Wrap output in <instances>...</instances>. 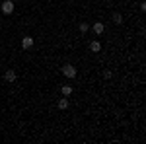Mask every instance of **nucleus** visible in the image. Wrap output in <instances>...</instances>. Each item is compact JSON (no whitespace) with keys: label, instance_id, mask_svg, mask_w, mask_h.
Here are the masks:
<instances>
[{"label":"nucleus","instance_id":"1","mask_svg":"<svg viewBox=\"0 0 146 144\" xmlns=\"http://www.w3.org/2000/svg\"><path fill=\"white\" fill-rule=\"evenodd\" d=\"M0 8H2V12H4L6 16H10L12 12H14V2H12V0H4Z\"/></svg>","mask_w":146,"mask_h":144},{"label":"nucleus","instance_id":"2","mask_svg":"<svg viewBox=\"0 0 146 144\" xmlns=\"http://www.w3.org/2000/svg\"><path fill=\"white\" fill-rule=\"evenodd\" d=\"M62 74L66 78H74L76 76V68L72 66V64H64V66H62Z\"/></svg>","mask_w":146,"mask_h":144},{"label":"nucleus","instance_id":"3","mask_svg":"<svg viewBox=\"0 0 146 144\" xmlns=\"http://www.w3.org/2000/svg\"><path fill=\"white\" fill-rule=\"evenodd\" d=\"M31 47H33V37H23L22 39V49L27 51V49H31Z\"/></svg>","mask_w":146,"mask_h":144},{"label":"nucleus","instance_id":"4","mask_svg":"<svg viewBox=\"0 0 146 144\" xmlns=\"http://www.w3.org/2000/svg\"><path fill=\"white\" fill-rule=\"evenodd\" d=\"M4 80H6V82H10V84H12V82H16V72H14L12 68H10V70H6V74H4Z\"/></svg>","mask_w":146,"mask_h":144},{"label":"nucleus","instance_id":"5","mask_svg":"<svg viewBox=\"0 0 146 144\" xmlns=\"http://www.w3.org/2000/svg\"><path fill=\"white\" fill-rule=\"evenodd\" d=\"M94 31H96L98 35H101L103 31H105V25H103L101 22H96V23H94Z\"/></svg>","mask_w":146,"mask_h":144},{"label":"nucleus","instance_id":"6","mask_svg":"<svg viewBox=\"0 0 146 144\" xmlns=\"http://www.w3.org/2000/svg\"><path fill=\"white\" fill-rule=\"evenodd\" d=\"M90 51H92V53H100V51H101V43H100V41H92V43H90Z\"/></svg>","mask_w":146,"mask_h":144},{"label":"nucleus","instance_id":"7","mask_svg":"<svg viewBox=\"0 0 146 144\" xmlns=\"http://www.w3.org/2000/svg\"><path fill=\"white\" fill-rule=\"evenodd\" d=\"M60 92H62V96H64V98H68V96L72 94V86H62Z\"/></svg>","mask_w":146,"mask_h":144},{"label":"nucleus","instance_id":"8","mask_svg":"<svg viewBox=\"0 0 146 144\" xmlns=\"http://www.w3.org/2000/svg\"><path fill=\"white\" fill-rule=\"evenodd\" d=\"M78 29H80V31H82V33H86V31L90 29V25H88V23H86V22H82V23H80V25H78Z\"/></svg>","mask_w":146,"mask_h":144},{"label":"nucleus","instance_id":"9","mask_svg":"<svg viewBox=\"0 0 146 144\" xmlns=\"http://www.w3.org/2000/svg\"><path fill=\"white\" fill-rule=\"evenodd\" d=\"M113 22L115 23H123V16H121V14H113Z\"/></svg>","mask_w":146,"mask_h":144},{"label":"nucleus","instance_id":"10","mask_svg":"<svg viewBox=\"0 0 146 144\" xmlns=\"http://www.w3.org/2000/svg\"><path fill=\"white\" fill-rule=\"evenodd\" d=\"M68 107V100H60L58 101V109H66Z\"/></svg>","mask_w":146,"mask_h":144},{"label":"nucleus","instance_id":"11","mask_svg":"<svg viewBox=\"0 0 146 144\" xmlns=\"http://www.w3.org/2000/svg\"><path fill=\"white\" fill-rule=\"evenodd\" d=\"M103 78L109 80V78H111V72H109V70H103Z\"/></svg>","mask_w":146,"mask_h":144}]
</instances>
